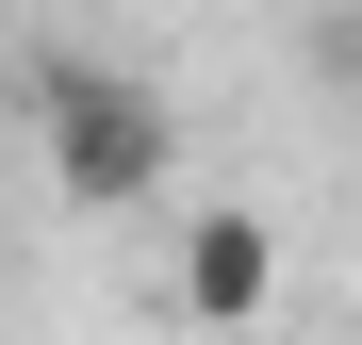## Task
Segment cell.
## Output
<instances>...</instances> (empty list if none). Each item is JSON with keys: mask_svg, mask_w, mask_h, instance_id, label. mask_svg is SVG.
Wrapping results in <instances>:
<instances>
[{"mask_svg": "<svg viewBox=\"0 0 362 345\" xmlns=\"http://www.w3.org/2000/svg\"><path fill=\"white\" fill-rule=\"evenodd\" d=\"M17 99H33V148H49V198L66 214H148L181 181V115L148 83H115L99 49H33Z\"/></svg>", "mask_w": 362, "mask_h": 345, "instance_id": "obj_1", "label": "cell"}, {"mask_svg": "<svg viewBox=\"0 0 362 345\" xmlns=\"http://www.w3.org/2000/svg\"><path fill=\"white\" fill-rule=\"evenodd\" d=\"M264 296H280V230L247 198L181 214V313H198V329H264Z\"/></svg>", "mask_w": 362, "mask_h": 345, "instance_id": "obj_2", "label": "cell"}, {"mask_svg": "<svg viewBox=\"0 0 362 345\" xmlns=\"http://www.w3.org/2000/svg\"><path fill=\"white\" fill-rule=\"evenodd\" d=\"M214 345H247V329H214Z\"/></svg>", "mask_w": 362, "mask_h": 345, "instance_id": "obj_3", "label": "cell"}]
</instances>
